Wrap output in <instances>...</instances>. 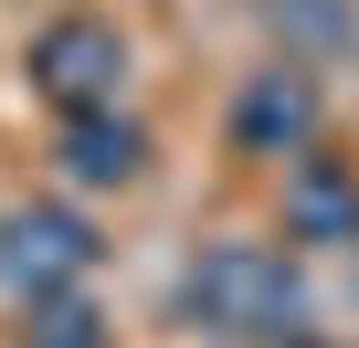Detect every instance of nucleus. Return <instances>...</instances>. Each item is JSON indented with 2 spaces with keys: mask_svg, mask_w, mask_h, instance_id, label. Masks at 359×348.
Here are the masks:
<instances>
[{
  "mask_svg": "<svg viewBox=\"0 0 359 348\" xmlns=\"http://www.w3.org/2000/svg\"><path fill=\"white\" fill-rule=\"evenodd\" d=\"M169 306H180V327H191L201 348H285L306 327V274H296L285 243L222 232V243H201L191 264H180Z\"/></svg>",
  "mask_w": 359,
  "mask_h": 348,
  "instance_id": "1",
  "label": "nucleus"
},
{
  "mask_svg": "<svg viewBox=\"0 0 359 348\" xmlns=\"http://www.w3.org/2000/svg\"><path fill=\"white\" fill-rule=\"evenodd\" d=\"M127 32L116 22H95V11H64V22H43L32 32V53H22V74H32V95L53 106V116H95V106H116L127 95Z\"/></svg>",
  "mask_w": 359,
  "mask_h": 348,
  "instance_id": "2",
  "label": "nucleus"
},
{
  "mask_svg": "<svg viewBox=\"0 0 359 348\" xmlns=\"http://www.w3.org/2000/svg\"><path fill=\"white\" fill-rule=\"evenodd\" d=\"M85 274H95V222H85V211L32 201V211L0 222V285H11V306H22V295H64V285H85Z\"/></svg>",
  "mask_w": 359,
  "mask_h": 348,
  "instance_id": "3",
  "label": "nucleus"
},
{
  "mask_svg": "<svg viewBox=\"0 0 359 348\" xmlns=\"http://www.w3.org/2000/svg\"><path fill=\"white\" fill-rule=\"evenodd\" d=\"M317 127H327V95H317L306 64H264V74H243V95H233V148H243V158L285 169V158L317 148Z\"/></svg>",
  "mask_w": 359,
  "mask_h": 348,
  "instance_id": "4",
  "label": "nucleus"
},
{
  "mask_svg": "<svg viewBox=\"0 0 359 348\" xmlns=\"http://www.w3.org/2000/svg\"><path fill=\"white\" fill-rule=\"evenodd\" d=\"M285 243H317V253H348L359 243V169L338 148L285 158Z\"/></svg>",
  "mask_w": 359,
  "mask_h": 348,
  "instance_id": "5",
  "label": "nucleus"
},
{
  "mask_svg": "<svg viewBox=\"0 0 359 348\" xmlns=\"http://www.w3.org/2000/svg\"><path fill=\"white\" fill-rule=\"evenodd\" d=\"M53 158L74 169L85 190H127L137 169H148V127H137L127 106H95V116H64V137H53Z\"/></svg>",
  "mask_w": 359,
  "mask_h": 348,
  "instance_id": "6",
  "label": "nucleus"
},
{
  "mask_svg": "<svg viewBox=\"0 0 359 348\" xmlns=\"http://www.w3.org/2000/svg\"><path fill=\"white\" fill-rule=\"evenodd\" d=\"M22 348H106V306L85 285L64 295H22Z\"/></svg>",
  "mask_w": 359,
  "mask_h": 348,
  "instance_id": "7",
  "label": "nucleus"
},
{
  "mask_svg": "<svg viewBox=\"0 0 359 348\" xmlns=\"http://www.w3.org/2000/svg\"><path fill=\"white\" fill-rule=\"evenodd\" d=\"M285 348H359V337H317V327H296V337H285Z\"/></svg>",
  "mask_w": 359,
  "mask_h": 348,
  "instance_id": "8",
  "label": "nucleus"
}]
</instances>
